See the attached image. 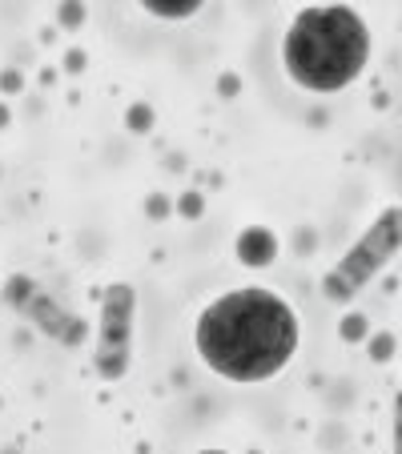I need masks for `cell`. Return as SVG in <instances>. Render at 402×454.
Listing matches in <instances>:
<instances>
[{"mask_svg":"<svg viewBox=\"0 0 402 454\" xmlns=\"http://www.w3.org/2000/svg\"><path fill=\"white\" fill-rule=\"evenodd\" d=\"M374 36L359 9L310 4L298 9L282 36V69L302 93H346L367 73Z\"/></svg>","mask_w":402,"mask_h":454,"instance_id":"obj_2","label":"cell"},{"mask_svg":"<svg viewBox=\"0 0 402 454\" xmlns=\"http://www.w3.org/2000/svg\"><path fill=\"white\" fill-rule=\"evenodd\" d=\"M398 254H402V206H386L362 230V238L343 254V262L322 278V294L330 301H354Z\"/></svg>","mask_w":402,"mask_h":454,"instance_id":"obj_3","label":"cell"},{"mask_svg":"<svg viewBox=\"0 0 402 454\" xmlns=\"http://www.w3.org/2000/svg\"><path fill=\"white\" fill-rule=\"evenodd\" d=\"M367 334H370V330H367V317H362V314H346L343 317V338H346V342H362Z\"/></svg>","mask_w":402,"mask_h":454,"instance_id":"obj_7","label":"cell"},{"mask_svg":"<svg viewBox=\"0 0 402 454\" xmlns=\"http://www.w3.org/2000/svg\"><path fill=\"white\" fill-rule=\"evenodd\" d=\"M197 454H230V450H217V446H209V450H197Z\"/></svg>","mask_w":402,"mask_h":454,"instance_id":"obj_10","label":"cell"},{"mask_svg":"<svg viewBox=\"0 0 402 454\" xmlns=\"http://www.w3.org/2000/svg\"><path fill=\"white\" fill-rule=\"evenodd\" d=\"M390 454H402V390L394 395V422H390Z\"/></svg>","mask_w":402,"mask_h":454,"instance_id":"obj_8","label":"cell"},{"mask_svg":"<svg viewBox=\"0 0 402 454\" xmlns=\"http://www.w3.org/2000/svg\"><path fill=\"white\" fill-rule=\"evenodd\" d=\"M394 354V338L390 334H374V342H370V358L374 362H386Z\"/></svg>","mask_w":402,"mask_h":454,"instance_id":"obj_9","label":"cell"},{"mask_svg":"<svg viewBox=\"0 0 402 454\" xmlns=\"http://www.w3.org/2000/svg\"><path fill=\"white\" fill-rule=\"evenodd\" d=\"M133 290L129 286H113L101 309V330H97V370L105 378H117L129 366V350H133Z\"/></svg>","mask_w":402,"mask_h":454,"instance_id":"obj_4","label":"cell"},{"mask_svg":"<svg viewBox=\"0 0 402 454\" xmlns=\"http://www.w3.org/2000/svg\"><path fill=\"white\" fill-rule=\"evenodd\" d=\"M233 254H238L241 266L265 270V266H274V262H278L282 241H278L274 230H265V225H246V230L238 233V241H233Z\"/></svg>","mask_w":402,"mask_h":454,"instance_id":"obj_5","label":"cell"},{"mask_svg":"<svg viewBox=\"0 0 402 454\" xmlns=\"http://www.w3.org/2000/svg\"><path fill=\"white\" fill-rule=\"evenodd\" d=\"M193 346L217 378L262 386L298 358L302 317L278 290L238 286L201 306L193 317Z\"/></svg>","mask_w":402,"mask_h":454,"instance_id":"obj_1","label":"cell"},{"mask_svg":"<svg viewBox=\"0 0 402 454\" xmlns=\"http://www.w3.org/2000/svg\"><path fill=\"white\" fill-rule=\"evenodd\" d=\"M141 12L157 20H189L201 12L197 0H141Z\"/></svg>","mask_w":402,"mask_h":454,"instance_id":"obj_6","label":"cell"}]
</instances>
